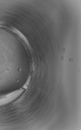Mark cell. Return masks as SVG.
I'll return each mask as SVG.
<instances>
[{
	"instance_id": "1",
	"label": "cell",
	"mask_w": 81,
	"mask_h": 130,
	"mask_svg": "<svg viewBox=\"0 0 81 130\" xmlns=\"http://www.w3.org/2000/svg\"><path fill=\"white\" fill-rule=\"evenodd\" d=\"M30 77H29L28 78L27 81L26 83L25 84V87H26V88H27L28 87V86L29 85V83L30 81Z\"/></svg>"
}]
</instances>
